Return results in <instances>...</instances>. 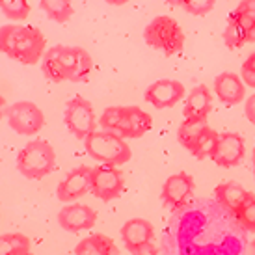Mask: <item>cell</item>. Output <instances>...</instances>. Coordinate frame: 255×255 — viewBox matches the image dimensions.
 I'll list each match as a JSON object with an SVG mask.
<instances>
[{"instance_id":"obj_1","label":"cell","mask_w":255,"mask_h":255,"mask_svg":"<svg viewBox=\"0 0 255 255\" xmlns=\"http://www.w3.org/2000/svg\"><path fill=\"white\" fill-rule=\"evenodd\" d=\"M248 231L216 198H194L173 211L162 233V255H244Z\"/></svg>"},{"instance_id":"obj_2","label":"cell","mask_w":255,"mask_h":255,"mask_svg":"<svg viewBox=\"0 0 255 255\" xmlns=\"http://www.w3.org/2000/svg\"><path fill=\"white\" fill-rule=\"evenodd\" d=\"M47 50V39L36 26L4 24L0 26V52L9 60L22 65H34L41 62Z\"/></svg>"},{"instance_id":"obj_3","label":"cell","mask_w":255,"mask_h":255,"mask_svg":"<svg viewBox=\"0 0 255 255\" xmlns=\"http://www.w3.org/2000/svg\"><path fill=\"white\" fill-rule=\"evenodd\" d=\"M17 170L26 179H43L56 168V153L47 140L36 138L17 153Z\"/></svg>"},{"instance_id":"obj_4","label":"cell","mask_w":255,"mask_h":255,"mask_svg":"<svg viewBox=\"0 0 255 255\" xmlns=\"http://www.w3.org/2000/svg\"><path fill=\"white\" fill-rule=\"evenodd\" d=\"M84 147L93 160L110 166H123L132 156L125 138L112 130H95L86 136Z\"/></svg>"},{"instance_id":"obj_5","label":"cell","mask_w":255,"mask_h":255,"mask_svg":"<svg viewBox=\"0 0 255 255\" xmlns=\"http://www.w3.org/2000/svg\"><path fill=\"white\" fill-rule=\"evenodd\" d=\"M143 39L149 47L160 50L166 56L179 54L184 47V32L175 19L158 15L143 28Z\"/></svg>"},{"instance_id":"obj_6","label":"cell","mask_w":255,"mask_h":255,"mask_svg":"<svg viewBox=\"0 0 255 255\" xmlns=\"http://www.w3.org/2000/svg\"><path fill=\"white\" fill-rule=\"evenodd\" d=\"M7 125L21 136H34L45 125V114L36 103L30 101H17L6 108Z\"/></svg>"},{"instance_id":"obj_7","label":"cell","mask_w":255,"mask_h":255,"mask_svg":"<svg viewBox=\"0 0 255 255\" xmlns=\"http://www.w3.org/2000/svg\"><path fill=\"white\" fill-rule=\"evenodd\" d=\"M56 56L60 62L64 82H86L92 75L93 60L90 52L82 47H67V45H56Z\"/></svg>"},{"instance_id":"obj_8","label":"cell","mask_w":255,"mask_h":255,"mask_svg":"<svg viewBox=\"0 0 255 255\" xmlns=\"http://www.w3.org/2000/svg\"><path fill=\"white\" fill-rule=\"evenodd\" d=\"M64 123L73 136H77L78 140H86V136L95 132V127H97V120H95L92 103L86 101L84 97H80V95L73 97L65 105Z\"/></svg>"},{"instance_id":"obj_9","label":"cell","mask_w":255,"mask_h":255,"mask_svg":"<svg viewBox=\"0 0 255 255\" xmlns=\"http://www.w3.org/2000/svg\"><path fill=\"white\" fill-rule=\"evenodd\" d=\"M123 188H125V179L118 166L101 164V166L92 168L90 192L95 198H99L101 201H112V199L120 198Z\"/></svg>"},{"instance_id":"obj_10","label":"cell","mask_w":255,"mask_h":255,"mask_svg":"<svg viewBox=\"0 0 255 255\" xmlns=\"http://www.w3.org/2000/svg\"><path fill=\"white\" fill-rule=\"evenodd\" d=\"M194 190H196V183L190 173H186V171L173 173L162 184L160 199H162L164 207H168L171 211H179L194 199Z\"/></svg>"},{"instance_id":"obj_11","label":"cell","mask_w":255,"mask_h":255,"mask_svg":"<svg viewBox=\"0 0 255 255\" xmlns=\"http://www.w3.org/2000/svg\"><path fill=\"white\" fill-rule=\"evenodd\" d=\"M244 151H246L244 138L241 134L224 132L218 136V143H216V149H214L211 160L220 168H235L242 162Z\"/></svg>"},{"instance_id":"obj_12","label":"cell","mask_w":255,"mask_h":255,"mask_svg":"<svg viewBox=\"0 0 255 255\" xmlns=\"http://www.w3.org/2000/svg\"><path fill=\"white\" fill-rule=\"evenodd\" d=\"M143 97L155 108H171L184 97V86L173 78H160L147 86Z\"/></svg>"},{"instance_id":"obj_13","label":"cell","mask_w":255,"mask_h":255,"mask_svg":"<svg viewBox=\"0 0 255 255\" xmlns=\"http://www.w3.org/2000/svg\"><path fill=\"white\" fill-rule=\"evenodd\" d=\"M92 186V168L90 166H78L71 170L64 177V181L58 184L56 196L60 201H75V199L82 198L84 194L90 192Z\"/></svg>"},{"instance_id":"obj_14","label":"cell","mask_w":255,"mask_h":255,"mask_svg":"<svg viewBox=\"0 0 255 255\" xmlns=\"http://www.w3.org/2000/svg\"><path fill=\"white\" fill-rule=\"evenodd\" d=\"M95 222H97V213L88 205L73 203V205L64 207L58 213V224L69 233H80L86 229H92Z\"/></svg>"},{"instance_id":"obj_15","label":"cell","mask_w":255,"mask_h":255,"mask_svg":"<svg viewBox=\"0 0 255 255\" xmlns=\"http://www.w3.org/2000/svg\"><path fill=\"white\" fill-rule=\"evenodd\" d=\"M153 235H155L153 224L143 218L128 220V222H125V226L121 227V241H123V246L130 254H136L138 250L153 244L151 242L153 241Z\"/></svg>"},{"instance_id":"obj_16","label":"cell","mask_w":255,"mask_h":255,"mask_svg":"<svg viewBox=\"0 0 255 255\" xmlns=\"http://www.w3.org/2000/svg\"><path fill=\"white\" fill-rule=\"evenodd\" d=\"M153 127V120L140 107H123L118 134L123 138H142Z\"/></svg>"},{"instance_id":"obj_17","label":"cell","mask_w":255,"mask_h":255,"mask_svg":"<svg viewBox=\"0 0 255 255\" xmlns=\"http://www.w3.org/2000/svg\"><path fill=\"white\" fill-rule=\"evenodd\" d=\"M214 92L218 95V99L227 105V107H235L239 105L244 95H246V84L242 82V78L237 73H220L214 78Z\"/></svg>"},{"instance_id":"obj_18","label":"cell","mask_w":255,"mask_h":255,"mask_svg":"<svg viewBox=\"0 0 255 255\" xmlns=\"http://www.w3.org/2000/svg\"><path fill=\"white\" fill-rule=\"evenodd\" d=\"M211 110H213V97L209 88L205 84L196 86L184 101V120H207Z\"/></svg>"},{"instance_id":"obj_19","label":"cell","mask_w":255,"mask_h":255,"mask_svg":"<svg viewBox=\"0 0 255 255\" xmlns=\"http://www.w3.org/2000/svg\"><path fill=\"white\" fill-rule=\"evenodd\" d=\"M252 192H248L244 186H241L235 181H227L222 183L214 188V198L218 199L222 205L226 207L227 211H231L233 214H237V211L244 205V201L248 199V196Z\"/></svg>"},{"instance_id":"obj_20","label":"cell","mask_w":255,"mask_h":255,"mask_svg":"<svg viewBox=\"0 0 255 255\" xmlns=\"http://www.w3.org/2000/svg\"><path fill=\"white\" fill-rule=\"evenodd\" d=\"M75 255H121L110 237L93 233L77 244Z\"/></svg>"},{"instance_id":"obj_21","label":"cell","mask_w":255,"mask_h":255,"mask_svg":"<svg viewBox=\"0 0 255 255\" xmlns=\"http://www.w3.org/2000/svg\"><path fill=\"white\" fill-rule=\"evenodd\" d=\"M209 128L207 120H184L179 125L177 130V140L184 149L192 151V147L196 145V142L199 140V136Z\"/></svg>"},{"instance_id":"obj_22","label":"cell","mask_w":255,"mask_h":255,"mask_svg":"<svg viewBox=\"0 0 255 255\" xmlns=\"http://www.w3.org/2000/svg\"><path fill=\"white\" fill-rule=\"evenodd\" d=\"M39 6L49 19L56 22H67L75 13L71 0H39Z\"/></svg>"},{"instance_id":"obj_23","label":"cell","mask_w":255,"mask_h":255,"mask_svg":"<svg viewBox=\"0 0 255 255\" xmlns=\"http://www.w3.org/2000/svg\"><path fill=\"white\" fill-rule=\"evenodd\" d=\"M32 242L22 233H6L0 235V255H15L19 252H28Z\"/></svg>"},{"instance_id":"obj_24","label":"cell","mask_w":255,"mask_h":255,"mask_svg":"<svg viewBox=\"0 0 255 255\" xmlns=\"http://www.w3.org/2000/svg\"><path fill=\"white\" fill-rule=\"evenodd\" d=\"M218 132L214 128H207L203 134L199 136V140L196 142V145L192 147L190 155L196 156L198 160H203V158H209L213 156L214 149H216V143H218Z\"/></svg>"},{"instance_id":"obj_25","label":"cell","mask_w":255,"mask_h":255,"mask_svg":"<svg viewBox=\"0 0 255 255\" xmlns=\"http://www.w3.org/2000/svg\"><path fill=\"white\" fill-rule=\"evenodd\" d=\"M41 71L45 78H49L50 82H64L60 62H58L56 56V47H50V49L45 50V54L41 58Z\"/></svg>"},{"instance_id":"obj_26","label":"cell","mask_w":255,"mask_h":255,"mask_svg":"<svg viewBox=\"0 0 255 255\" xmlns=\"http://www.w3.org/2000/svg\"><path fill=\"white\" fill-rule=\"evenodd\" d=\"M0 11L11 21H24L30 15L28 0H0Z\"/></svg>"},{"instance_id":"obj_27","label":"cell","mask_w":255,"mask_h":255,"mask_svg":"<svg viewBox=\"0 0 255 255\" xmlns=\"http://www.w3.org/2000/svg\"><path fill=\"white\" fill-rule=\"evenodd\" d=\"M237 220L248 233H255V196L250 194L248 199L244 201V205L237 211Z\"/></svg>"},{"instance_id":"obj_28","label":"cell","mask_w":255,"mask_h":255,"mask_svg":"<svg viewBox=\"0 0 255 255\" xmlns=\"http://www.w3.org/2000/svg\"><path fill=\"white\" fill-rule=\"evenodd\" d=\"M224 41L229 49H239L244 43H248V32L241 28L237 22L227 21V28L224 32Z\"/></svg>"},{"instance_id":"obj_29","label":"cell","mask_w":255,"mask_h":255,"mask_svg":"<svg viewBox=\"0 0 255 255\" xmlns=\"http://www.w3.org/2000/svg\"><path fill=\"white\" fill-rule=\"evenodd\" d=\"M121 112H123V107H110L101 114L99 125L103 127V130H112V132H118L120 123H121Z\"/></svg>"},{"instance_id":"obj_30","label":"cell","mask_w":255,"mask_h":255,"mask_svg":"<svg viewBox=\"0 0 255 255\" xmlns=\"http://www.w3.org/2000/svg\"><path fill=\"white\" fill-rule=\"evenodd\" d=\"M214 2L216 0H183V9L184 11H188L190 15H207L211 9L214 7Z\"/></svg>"},{"instance_id":"obj_31","label":"cell","mask_w":255,"mask_h":255,"mask_svg":"<svg viewBox=\"0 0 255 255\" xmlns=\"http://www.w3.org/2000/svg\"><path fill=\"white\" fill-rule=\"evenodd\" d=\"M241 78L246 86L255 88V52H252V54L246 58V62L242 64Z\"/></svg>"},{"instance_id":"obj_32","label":"cell","mask_w":255,"mask_h":255,"mask_svg":"<svg viewBox=\"0 0 255 255\" xmlns=\"http://www.w3.org/2000/svg\"><path fill=\"white\" fill-rule=\"evenodd\" d=\"M233 11H237V13H248L252 17H255V0H242Z\"/></svg>"},{"instance_id":"obj_33","label":"cell","mask_w":255,"mask_h":255,"mask_svg":"<svg viewBox=\"0 0 255 255\" xmlns=\"http://www.w3.org/2000/svg\"><path fill=\"white\" fill-rule=\"evenodd\" d=\"M244 112H246V118L252 125H255V93L252 97H248L246 101V107H244Z\"/></svg>"},{"instance_id":"obj_34","label":"cell","mask_w":255,"mask_h":255,"mask_svg":"<svg viewBox=\"0 0 255 255\" xmlns=\"http://www.w3.org/2000/svg\"><path fill=\"white\" fill-rule=\"evenodd\" d=\"M132 255H162L158 250L153 246V244H149V246H145V248H142V250H138L136 254H132Z\"/></svg>"},{"instance_id":"obj_35","label":"cell","mask_w":255,"mask_h":255,"mask_svg":"<svg viewBox=\"0 0 255 255\" xmlns=\"http://www.w3.org/2000/svg\"><path fill=\"white\" fill-rule=\"evenodd\" d=\"M244 255H255V241H250L248 246H246V252Z\"/></svg>"},{"instance_id":"obj_36","label":"cell","mask_w":255,"mask_h":255,"mask_svg":"<svg viewBox=\"0 0 255 255\" xmlns=\"http://www.w3.org/2000/svg\"><path fill=\"white\" fill-rule=\"evenodd\" d=\"M6 99H4V97H2V95H0V120H2V116H4V114H6Z\"/></svg>"},{"instance_id":"obj_37","label":"cell","mask_w":255,"mask_h":255,"mask_svg":"<svg viewBox=\"0 0 255 255\" xmlns=\"http://www.w3.org/2000/svg\"><path fill=\"white\" fill-rule=\"evenodd\" d=\"M107 4H112V6H123V4H127L128 0H105Z\"/></svg>"},{"instance_id":"obj_38","label":"cell","mask_w":255,"mask_h":255,"mask_svg":"<svg viewBox=\"0 0 255 255\" xmlns=\"http://www.w3.org/2000/svg\"><path fill=\"white\" fill-rule=\"evenodd\" d=\"M248 43H255V24H254V28L248 32Z\"/></svg>"},{"instance_id":"obj_39","label":"cell","mask_w":255,"mask_h":255,"mask_svg":"<svg viewBox=\"0 0 255 255\" xmlns=\"http://www.w3.org/2000/svg\"><path fill=\"white\" fill-rule=\"evenodd\" d=\"M170 6H183V0H166Z\"/></svg>"},{"instance_id":"obj_40","label":"cell","mask_w":255,"mask_h":255,"mask_svg":"<svg viewBox=\"0 0 255 255\" xmlns=\"http://www.w3.org/2000/svg\"><path fill=\"white\" fill-rule=\"evenodd\" d=\"M15 255H34V254H32V250H28V252H19V254Z\"/></svg>"},{"instance_id":"obj_41","label":"cell","mask_w":255,"mask_h":255,"mask_svg":"<svg viewBox=\"0 0 255 255\" xmlns=\"http://www.w3.org/2000/svg\"><path fill=\"white\" fill-rule=\"evenodd\" d=\"M252 158H254V173H255V147H254V156H252Z\"/></svg>"}]
</instances>
